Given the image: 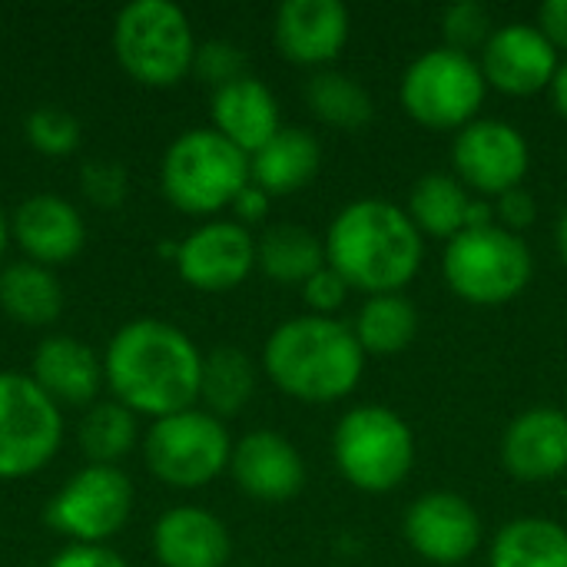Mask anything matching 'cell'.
Wrapping results in <instances>:
<instances>
[{"label": "cell", "mask_w": 567, "mask_h": 567, "mask_svg": "<svg viewBox=\"0 0 567 567\" xmlns=\"http://www.w3.org/2000/svg\"><path fill=\"white\" fill-rule=\"evenodd\" d=\"M103 379L133 415L166 419L199 402L203 352L173 322L140 316L113 332L103 352Z\"/></svg>", "instance_id": "cell-1"}, {"label": "cell", "mask_w": 567, "mask_h": 567, "mask_svg": "<svg viewBox=\"0 0 567 567\" xmlns=\"http://www.w3.org/2000/svg\"><path fill=\"white\" fill-rule=\"evenodd\" d=\"M326 266H332L355 292H402L425 262V236L405 206L379 196L346 203L326 236Z\"/></svg>", "instance_id": "cell-2"}, {"label": "cell", "mask_w": 567, "mask_h": 567, "mask_svg": "<svg viewBox=\"0 0 567 567\" xmlns=\"http://www.w3.org/2000/svg\"><path fill=\"white\" fill-rule=\"evenodd\" d=\"M365 359L352 326L312 312L279 322L262 346L266 379L302 405L349 399L362 382Z\"/></svg>", "instance_id": "cell-3"}, {"label": "cell", "mask_w": 567, "mask_h": 567, "mask_svg": "<svg viewBox=\"0 0 567 567\" xmlns=\"http://www.w3.org/2000/svg\"><path fill=\"white\" fill-rule=\"evenodd\" d=\"M249 183V156L213 126L183 130L159 159L163 196L186 216L213 219L233 209Z\"/></svg>", "instance_id": "cell-4"}, {"label": "cell", "mask_w": 567, "mask_h": 567, "mask_svg": "<svg viewBox=\"0 0 567 567\" xmlns=\"http://www.w3.org/2000/svg\"><path fill=\"white\" fill-rule=\"evenodd\" d=\"M415 432L385 405L349 409L332 432V458L339 475L365 495L395 492L415 468Z\"/></svg>", "instance_id": "cell-5"}, {"label": "cell", "mask_w": 567, "mask_h": 567, "mask_svg": "<svg viewBox=\"0 0 567 567\" xmlns=\"http://www.w3.org/2000/svg\"><path fill=\"white\" fill-rule=\"evenodd\" d=\"M196 33L173 0H130L113 20V53L130 80L143 86H176L193 73Z\"/></svg>", "instance_id": "cell-6"}, {"label": "cell", "mask_w": 567, "mask_h": 567, "mask_svg": "<svg viewBox=\"0 0 567 567\" xmlns=\"http://www.w3.org/2000/svg\"><path fill=\"white\" fill-rule=\"evenodd\" d=\"M442 276L468 306H505L528 289L535 256L518 233L498 223L488 229H462L445 243Z\"/></svg>", "instance_id": "cell-7"}, {"label": "cell", "mask_w": 567, "mask_h": 567, "mask_svg": "<svg viewBox=\"0 0 567 567\" xmlns=\"http://www.w3.org/2000/svg\"><path fill=\"white\" fill-rule=\"evenodd\" d=\"M485 96L488 83L478 56L452 50L445 43L419 53L399 80L402 110L419 126L439 133H458L472 120H478Z\"/></svg>", "instance_id": "cell-8"}, {"label": "cell", "mask_w": 567, "mask_h": 567, "mask_svg": "<svg viewBox=\"0 0 567 567\" xmlns=\"http://www.w3.org/2000/svg\"><path fill=\"white\" fill-rule=\"evenodd\" d=\"M233 439L223 419L206 409H186L166 419H153L143 435V462L146 472L166 488L196 492L213 485L223 472H229Z\"/></svg>", "instance_id": "cell-9"}, {"label": "cell", "mask_w": 567, "mask_h": 567, "mask_svg": "<svg viewBox=\"0 0 567 567\" xmlns=\"http://www.w3.org/2000/svg\"><path fill=\"white\" fill-rule=\"evenodd\" d=\"M63 445V409L23 372L0 369V482L27 478Z\"/></svg>", "instance_id": "cell-10"}, {"label": "cell", "mask_w": 567, "mask_h": 567, "mask_svg": "<svg viewBox=\"0 0 567 567\" xmlns=\"http://www.w3.org/2000/svg\"><path fill=\"white\" fill-rule=\"evenodd\" d=\"M133 482L120 465H83L47 502V525L70 545H106L133 515Z\"/></svg>", "instance_id": "cell-11"}, {"label": "cell", "mask_w": 567, "mask_h": 567, "mask_svg": "<svg viewBox=\"0 0 567 567\" xmlns=\"http://www.w3.org/2000/svg\"><path fill=\"white\" fill-rule=\"evenodd\" d=\"M532 166V146L525 133L495 116H478L452 140V173L472 196L498 199L518 189Z\"/></svg>", "instance_id": "cell-12"}, {"label": "cell", "mask_w": 567, "mask_h": 567, "mask_svg": "<svg viewBox=\"0 0 567 567\" xmlns=\"http://www.w3.org/2000/svg\"><path fill=\"white\" fill-rule=\"evenodd\" d=\"M402 535L422 561L458 567L482 548V518L458 492H425L409 505Z\"/></svg>", "instance_id": "cell-13"}, {"label": "cell", "mask_w": 567, "mask_h": 567, "mask_svg": "<svg viewBox=\"0 0 567 567\" xmlns=\"http://www.w3.org/2000/svg\"><path fill=\"white\" fill-rule=\"evenodd\" d=\"M176 272L199 292H229L256 269V236L236 219H206L179 239Z\"/></svg>", "instance_id": "cell-14"}, {"label": "cell", "mask_w": 567, "mask_h": 567, "mask_svg": "<svg viewBox=\"0 0 567 567\" xmlns=\"http://www.w3.org/2000/svg\"><path fill=\"white\" fill-rule=\"evenodd\" d=\"M478 66L492 90L508 96H535L551 86L561 66V53L538 23L515 20L495 27L478 53Z\"/></svg>", "instance_id": "cell-15"}, {"label": "cell", "mask_w": 567, "mask_h": 567, "mask_svg": "<svg viewBox=\"0 0 567 567\" xmlns=\"http://www.w3.org/2000/svg\"><path fill=\"white\" fill-rule=\"evenodd\" d=\"M352 37V17L342 0H286L272 17L276 50L296 63L326 70L339 60Z\"/></svg>", "instance_id": "cell-16"}, {"label": "cell", "mask_w": 567, "mask_h": 567, "mask_svg": "<svg viewBox=\"0 0 567 567\" xmlns=\"http://www.w3.org/2000/svg\"><path fill=\"white\" fill-rule=\"evenodd\" d=\"M229 475L243 495L262 505L292 502L306 488V462L299 449L269 429H256L233 445Z\"/></svg>", "instance_id": "cell-17"}, {"label": "cell", "mask_w": 567, "mask_h": 567, "mask_svg": "<svg viewBox=\"0 0 567 567\" xmlns=\"http://www.w3.org/2000/svg\"><path fill=\"white\" fill-rule=\"evenodd\" d=\"M10 239L20 246L23 259L50 269L80 256L86 243V223L70 199L56 193H33L13 209Z\"/></svg>", "instance_id": "cell-18"}, {"label": "cell", "mask_w": 567, "mask_h": 567, "mask_svg": "<svg viewBox=\"0 0 567 567\" xmlns=\"http://www.w3.org/2000/svg\"><path fill=\"white\" fill-rule=\"evenodd\" d=\"M502 465L515 482L542 485L567 472V412L538 405L515 415L502 435Z\"/></svg>", "instance_id": "cell-19"}, {"label": "cell", "mask_w": 567, "mask_h": 567, "mask_svg": "<svg viewBox=\"0 0 567 567\" xmlns=\"http://www.w3.org/2000/svg\"><path fill=\"white\" fill-rule=\"evenodd\" d=\"M30 379L60 409H90L106 385L103 359L76 336H47L30 359Z\"/></svg>", "instance_id": "cell-20"}, {"label": "cell", "mask_w": 567, "mask_h": 567, "mask_svg": "<svg viewBox=\"0 0 567 567\" xmlns=\"http://www.w3.org/2000/svg\"><path fill=\"white\" fill-rule=\"evenodd\" d=\"M153 558L159 567H226L233 558V538L219 515L176 505L153 525Z\"/></svg>", "instance_id": "cell-21"}, {"label": "cell", "mask_w": 567, "mask_h": 567, "mask_svg": "<svg viewBox=\"0 0 567 567\" xmlns=\"http://www.w3.org/2000/svg\"><path fill=\"white\" fill-rule=\"evenodd\" d=\"M209 116H213V130L223 133L246 156L262 150L282 130L276 93L252 73L213 90Z\"/></svg>", "instance_id": "cell-22"}, {"label": "cell", "mask_w": 567, "mask_h": 567, "mask_svg": "<svg viewBox=\"0 0 567 567\" xmlns=\"http://www.w3.org/2000/svg\"><path fill=\"white\" fill-rule=\"evenodd\" d=\"M322 166V143L302 126H282L262 150L249 156V179L269 196L306 189Z\"/></svg>", "instance_id": "cell-23"}, {"label": "cell", "mask_w": 567, "mask_h": 567, "mask_svg": "<svg viewBox=\"0 0 567 567\" xmlns=\"http://www.w3.org/2000/svg\"><path fill=\"white\" fill-rule=\"evenodd\" d=\"M0 312L30 329L53 326L63 312V286L47 266L30 259L7 262L0 269Z\"/></svg>", "instance_id": "cell-24"}, {"label": "cell", "mask_w": 567, "mask_h": 567, "mask_svg": "<svg viewBox=\"0 0 567 567\" xmlns=\"http://www.w3.org/2000/svg\"><path fill=\"white\" fill-rule=\"evenodd\" d=\"M488 567H567V528L538 515L505 522L492 538Z\"/></svg>", "instance_id": "cell-25"}, {"label": "cell", "mask_w": 567, "mask_h": 567, "mask_svg": "<svg viewBox=\"0 0 567 567\" xmlns=\"http://www.w3.org/2000/svg\"><path fill=\"white\" fill-rule=\"evenodd\" d=\"M326 266V243L299 223H276L256 239V269L282 286H302Z\"/></svg>", "instance_id": "cell-26"}, {"label": "cell", "mask_w": 567, "mask_h": 567, "mask_svg": "<svg viewBox=\"0 0 567 567\" xmlns=\"http://www.w3.org/2000/svg\"><path fill=\"white\" fill-rule=\"evenodd\" d=\"M472 193L455 173H425L415 179L405 213L422 236L432 239H455L465 229V216L472 206Z\"/></svg>", "instance_id": "cell-27"}, {"label": "cell", "mask_w": 567, "mask_h": 567, "mask_svg": "<svg viewBox=\"0 0 567 567\" xmlns=\"http://www.w3.org/2000/svg\"><path fill=\"white\" fill-rule=\"evenodd\" d=\"M352 332L365 355H399L405 352L419 336V309L409 296L389 292V296H365Z\"/></svg>", "instance_id": "cell-28"}, {"label": "cell", "mask_w": 567, "mask_h": 567, "mask_svg": "<svg viewBox=\"0 0 567 567\" xmlns=\"http://www.w3.org/2000/svg\"><path fill=\"white\" fill-rule=\"evenodd\" d=\"M256 395V365L252 359L236 346H216L209 355H203V382H199V402L209 415L229 419L239 415Z\"/></svg>", "instance_id": "cell-29"}, {"label": "cell", "mask_w": 567, "mask_h": 567, "mask_svg": "<svg viewBox=\"0 0 567 567\" xmlns=\"http://www.w3.org/2000/svg\"><path fill=\"white\" fill-rule=\"evenodd\" d=\"M306 103L316 113V120H322L326 126H336V130H362L375 116L372 93L355 76H349L336 66L316 70L309 76Z\"/></svg>", "instance_id": "cell-30"}, {"label": "cell", "mask_w": 567, "mask_h": 567, "mask_svg": "<svg viewBox=\"0 0 567 567\" xmlns=\"http://www.w3.org/2000/svg\"><path fill=\"white\" fill-rule=\"evenodd\" d=\"M76 442L90 465H116L136 445V415L116 399H100L83 412Z\"/></svg>", "instance_id": "cell-31"}, {"label": "cell", "mask_w": 567, "mask_h": 567, "mask_svg": "<svg viewBox=\"0 0 567 567\" xmlns=\"http://www.w3.org/2000/svg\"><path fill=\"white\" fill-rule=\"evenodd\" d=\"M23 133H27V143L43 153V156H53V159H63L70 153H76L80 140H83V126L80 120L63 110V106H53V103H43V106H33L23 120Z\"/></svg>", "instance_id": "cell-32"}, {"label": "cell", "mask_w": 567, "mask_h": 567, "mask_svg": "<svg viewBox=\"0 0 567 567\" xmlns=\"http://www.w3.org/2000/svg\"><path fill=\"white\" fill-rule=\"evenodd\" d=\"M442 33H445V47L475 56V50L482 53V47L495 33L492 10L482 0H455L442 13Z\"/></svg>", "instance_id": "cell-33"}, {"label": "cell", "mask_w": 567, "mask_h": 567, "mask_svg": "<svg viewBox=\"0 0 567 567\" xmlns=\"http://www.w3.org/2000/svg\"><path fill=\"white\" fill-rule=\"evenodd\" d=\"M193 73L206 86L219 90V86L246 76L249 73V60H246V50L239 43H233V40H206V43L196 47Z\"/></svg>", "instance_id": "cell-34"}, {"label": "cell", "mask_w": 567, "mask_h": 567, "mask_svg": "<svg viewBox=\"0 0 567 567\" xmlns=\"http://www.w3.org/2000/svg\"><path fill=\"white\" fill-rule=\"evenodd\" d=\"M80 189L93 206L116 209L130 193V176L116 159H90L80 169Z\"/></svg>", "instance_id": "cell-35"}, {"label": "cell", "mask_w": 567, "mask_h": 567, "mask_svg": "<svg viewBox=\"0 0 567 567\" xmlns=\"http://www.w3.org/2000/svg\"><path fill=\"white\" fill-rule=\"evenodd\" d=\"M349 292H352V286L332 266H322L316 276H309L302 282V299L312 316H336L346 306Z\"/></svg>", "instance_id": "cell-36"}, {"label": "cell", "mask_w": 567, "mask_h": 567, "mask_svg": "<svg viewBox=\"0 0 567 567\" xmlns=\"http://www.w3.org/2000/svg\"><path fill=\"white\" fill-rule=\"evenodd\" d=\"M492 203H495V219H498V226H505L508 233H518V236H522V229H528V226L535 223V216H538V203H535V196H532L525 186L508 189L505 196H498V199H492Z\"/></svg>", "instance_id": "cell-37"}, {"label": "cell", "mask_w": 567, "mask_h": 567, "mask_svg": "<svg viewBox=\"0 0 567 567\" xmlns=\"http://www.w3.org/2000/svg\"><path fill=\"white\" fill-rule=\"evenodd\" d=\"M47 567H130V561L106 545H66Z\"/></svg>", "instance_id": "cell-38"}, {"label": "cell", "mask_w": 567, "mask_h": 567, "mask_svg": "<svg viewBox=\"0 0 567 567\" xmlns=\"http://www.w3.org/2000/svg\"><path fill=\"white\" fill-rule=\"evenodd\" d=\"M535 23L555 43L558 53H567V0H545L538 7V20Z\"/></svg>", "instance_id": "cell-39"}, {"label": "cell", "mask_w": 567, "mask_h": 567, "mask_svg": "<svg viewBox=\"0 0 567 567\" xmlns=\"http://www.w3.org/2000/svg\"><path fill=\"white\" fill-rule=\"evenodd\" d=\"M269 203H272V196H269V193H262L256 183H249V186L236 196V203H233L236 223H243L246 229H249L252 223H262V219H266V213H269Z\"/></svg>", "instance_id": "cell-40"}, {"label": "cell", "mask_w": 567, "mask_h": 567, "mask_svg": "<svg viewBox=\"0 0 567 567\" xmlns=\"http://www.w3.org/2000/svg\"><path fill=\"white\" fill-rule=\"evenodd\" d=\"M495 223H498V219H495V203L475 196L472 206H468V216H465V229H488V226H495Z\"/></svg>", "instance_id": "cell-41"}, {"label": "cell", "mask_w": 567, "mask_h": 567, "mask_svg": "<svg viewBox=\"0 0 567 567\" xmlns=\"http://www.w3.org/2000/svg\"><path fill=\"white\" fill-rule=\"evenodd\" d=\"M548 93H551V103H555L558 116H565L567 120V60H561V66H558V73H555Z\"/></svg>", "instance_id": "cell-42"}, {"label": "cell", "mask_w": 567, "mask_h": 567, "mask_svg": "<svg viewBox=\"0 0 567 567\" xmlns=\"http://www.w3.org/2000/svg\"><path fill=\"white\" fill-rule=\"evenodd\" d=\"M555 243H558V256H561V262H565V266H567V206H565V209H561V216H558Z\"/></svg>", "instance_id": "cell-43"}, {"label": "cell", "mask_w": 567, "mask_h": 567, "mask_svg": "<svg viewBox=\"0 0 567 567\" xmlns=\"http://www.w3.org/2000/svg\"><path fill=\"white\" fill-rule=\"evenodd\" d=\"M7 243H10V219H7L3 209H0V256L7 252Z\"/></svg>", "instance_id": "cell-44"}]
</instances>
